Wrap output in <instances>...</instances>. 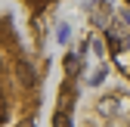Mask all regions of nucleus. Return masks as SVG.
<instances>
[{"label":"nucleus","mask_w":130,"mask_h":127,"mask_svg":"<svg viewBox=\"0 0 130 127\" xmlns=\"http://www.w3.org/2000/svg\"><path fill=\"white\" fill-rule=\"evenodd\" d=\"M46 62L34 50L12 12H0V127H37L43 108Z\"/></svg>","instance_id":"obj_1"},{"label":"nucleus","mask_w":130,"mask_h":127,"mask_svg":"<svg viewBox=\"0 0 130 127\" xmlns=\"http://www.w3.org/2000/svg\"><path fill=\"white\" fill-rule=\"evenodd\" d=\"M124 3H130V0H124Z\"/></svg>","instance_id":"obj_2"}]
</instances>
